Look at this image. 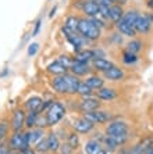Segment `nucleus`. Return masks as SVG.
Wrapping results in <instances>:
<instances>
[{
    "instance_id": "nucleus-42",
    "label": "nucleus",
    "mask_w": 153,
    "mask_h": 154,
    "mask_svg": "<svg viewBox=\"0 0 153 154\" xmlns=\"http://www.w3.org/2000/svg\"><path fill=\"white\" fill-rule=\"evenodd\" d=\"M54 11H56V8H53V10L50 11V17H53V15H54Z\"/></svg>"
},
{
    "instance_id": "nucleus-36",
    "label": "nucleus",
    "mask_w": 153,
    "mask_h": 154,
    "mask_svg": "<svg viewBox=\"0 0 153 154\" xmlns=\"http://www.w3.org/2000/svg\"><path fill=\"white\" fill-rule=\"evenodd\" d=\"M8 131H10V125H8L7 121H2L0 122V143L6 139Z\"/></svg>"
},
{
    "instance_id": "nucleus-3",
    "label": "nucleus",
    "mask_w": 153,
    "mask_h": 154,
    "mask_svg": "<svg viewBox=\"0 0 153 154\" xmlns=\"http://www.w3.org/2000/svg\"><path fill=\"white\" fill-rule=\"evenodd\" d=\"M65 115V107L60 101H53L45 111V118H46L47 126H54L56 124L61 121Z\"/></svg>"
},
{
    "instance_id": "nucleus-11",
    "label": "nucleus",
    "mask_w": 153,
    "mask_h": 154,
    "mask_svg": "<svg viewBox=\"0 0 153 154\" xmlns=\"http://www.w3.org/2000/svg\"><path fill=\"white\" fill-rule=\"evenodd\" d=\"M53 90H56L57 93L61 94H68V85H67V78H65V74L63 75H56L52 82H50Z\"/></svg>"
},
{
    "instance_id": "nucleus-44",
    "label": "nucleus",
    "mask_w": 153,
    "mask_h": 154,
    "mask_svg": "<svg viewBox=\"0 0 153 154\" xmlns=\"http://www.w3.org/2000/svg\"><path fill=\"white\" fill-rule=\"evenodd\" d=\"M15 154H24V153H22V151H17V153H15Z\"/></svg>"
},
{
    "instance_id": "nucleus-32",
    "label": "nucleus",
    "mask_w": 153,
    "mask_h": 154,
    "mask_svg": "<svg viewBox=\"0 0 153 154\" xmlns=\"http://www.w3.org/2000/svg\"><path fill=\"white\" fill-rule=\"evenodd\" d=\"M67 144L71 147L72 150L78 149V146H79V137H78V135H77V132H70L67 135Z\"/></svg>"
},
{
    "instance_id": "nucleus-37",
    "label": "nucleus",
    "mask_w": 153,
    "mask_h": 154,
    "mask_svg": "<svg viewBox=\"0 0 153 154\" xmlns=\"http://www.w3.org/2000/svg\"><path fill=\"white\" fill-rule=\"evenodd\" d=\"M38 49H39V45H38V43H32V45L28 47V56L29 57L35 56V54L38 53Z\"/></svg>"
},
{
    "instance_id": "nucleus-8",
    "label": "nucleus",
    "mask_w": 153,
    "mask_h": 154,
    "mask_svg": "<svg viewBox=\"0 0 153 154\" xmlns=\"http://www.w3.org/2000/svg\"><path fill=\"white\" fill-rule=\"evenodd\" d=\"M100 99L99 97H92V96H85L79 101V110L82 112H89L93 110H97L100 107Z\"/></svg>"
},
{
    "instance_id": "nucleus-2",
    "label": "nucleus",
    "mask_w": 153,
    "mask_h": 154,
    "mask_svg": "<svg viewBox=\"0 0 153 154\" xmlns=\"http://www.w3.org/2000/svg\"><path fill=\"white\" fill-rule=\"evenodd\" d=\"M78 32L86 40H97L100 38V28L92 18H81L78 24Z\"/></svg>"
},
{
    "instance_id": "nucleus-28",
    "label": "nucleus",
    "mask_w": 153,
    "mask_h": 154,
    "mask_svg": "<svg viewBox=\"0 0 153 154\" xmlns=\"http://www.w3.org/2000/svg\"><path fill=\"white\" fill-rule=\"evenodd\" d=\"M75 60L82 61V63H89L91 60H93V51L92 50H86V49H82V50L77 51V57Z\"/></svg>"
},
{
    "instance_id": "nucleus-25",
    "label": "nucleus",
    "mask_w": 153,
    "mask_h": 154,
    "mask_svg": "<svg viewBox=\"0 0 153 154\" xmlns=\"http://www.w3.org/2000/svg\"><path fill=\"white\" fill-rule=\"evenodd\" d=\"M116 26H117L118 32L123 33V35L125 36H129V38H134V36L136 35V31L134 28H131V26L128 25V24H125L123 20H120V21L116 22Z\"/></svg>"
},
{
    "instance_id": "nucleus-34",
    "label": "nucleus",
    "mask_w": 153,
    "mask_h": 154,
    "mask_svg": "<svg viewBox=\"0 0 153 154\" xmlns=\"http://www.w3.org/2000/svg\"><path fill=\"white\" fill-rule=\"evenodd\" d=\"M123 61H124L125 64H135L136 61H138V56L134 53H129V51L125 50L124 54H123Z\"/></svg>"
},
{
    "instance_id": "nucleus-24",
    "label": "nucleus",
    "mask_w": 153,
    "mask_h": 154,
    "mask_svg": "<svg viewBox=\"0 0 153 154\" xmlns=\"http://www.w3.org/2000/svg\"><path fill=\"white\" fill-rule=\"evenodd\" d=\"M92 65H93V68L95 69L104 72V71H107V69H110L114 64L111 63V61L106 60V58H93Z\"/></svg>"
},
{
    "instance_id": "nucleus-1",
    "label": "nucleus",
    "mask_w": 153,
    "mask_h": 154,
    "mask_svg": "<svg viewBox=\"0 0 153 154\" xmlns=\"http://www.w3.org/2000/svg\"><path fill=\"white\" fill-rule=\"evenodd\" d=\"M106 135L117 140V143L124 144L129 137L128 124L124 121H111L106 128Z\"/></svg>"
},
{
    "instance_id": "nucleus-6",
    "label": "nucleus",
    "mask_w": 153,
    "mask_h": 154,
    "mask_svg": "<svg viewBox=\"0 0 153 154\" xmlns=\"http://www.w3.org/2000/svg\"><path fill=\"white\" fill-rule=\"evenodd\" d=\"M84 117L92 121L93 124H106V122L111 121L113 119V115L110 114L109 111H104V110H93V111H89V112H85Z\"/></svg>"
},
{
    "instance_id": "nucleus-23",
    "label": "nucleus",
    "mask_w": 153,
    "mask_h": 154,
    "mask_svg": "<svg viewBox=\"0 0 153 154\" xmlns=\"http://www.w3.org/2000/svg\"><path fill=\"white\" fill-rule=\"evenodd\" d=\"M47 144H49V151L50 153H56V151L60 150V139H59V136H57L54 132H50L49 135H47Z\"/></svg>"
},
{
    "instance_id": "nucleus-20",
    "label": "nucleus",
    "mask_w": 153,
    "mask_h": 154,
    "mask_svg": "<svg viewBox=\"0 0 153 154\" xmlns=\"http://www.w3.org/2000/svg\"><path fill=\"white\" fill-rule=\"evenodd\" d=\"M116 92L114 89L111 88H100V89L96 90V97H99L100 100H106V101H110L116 99Z\"/></svg>"
},
{
    "instance_id": "nucleus-39",
    "label": "nucleus",
    "mask_w": 153,
    "mask_h": 154,
    "mask_svg": "<svg viewBox=\"0 0 153 154\" xmlns=\"http://www.w3.org/2000/svg\"><path fill=\"white\" fill-rule=\"evenodd\" d=\"M8 150H10V149H8V144L2 142V143H0V154H7Z\"/></svg>"
},
{
    "instance_id": "nucleus-19",
    "label": "nucleus",
    "mask_w": 153,
    "mask_h": 154,
    "mask_svg": "<svg viewBox=\"0 0 153 154\" xmlns=\"http://www.w3.org/2000/svg\"><path fill=\"white\" fill-rule=\"evenodd\" d=\"M42 103H43V100L40 99V97H38V96H32V97H29L28 100L25 101V104H24V107H25V110L27 111H39V108H40V106H42Z\"/></svg>"
},
{
    "instance_id": "nucleus-38",
    "label": "nucleus",
    "mask_w": 153,
    "mask_h": 154,
    "mask_svg": "<svg viewBox=\"0 0 153 154\" xmlns=\"http://www.w3.org/2000/svg\"><path fill=\"white\" fill-rule=\"evenodd\" d=\"M40 26H42V20H38V21H36V25H35V29H33V32H32V36H36L39 33Z\"/></svg>"
},
{
    "instance_id": "nucleus-33",
    "label": "nucleus",
    "mask_w": 153,
    "mask_h": 154,
    "mask_svg": "<svg viewBox=\"0 0 153 154\" xmlns=\"http://www.w3.org/2000/svg\"><path fill=\"white\" fill-rule=\"evenodd\" d=\"M35 151H38V153H46V151H49L47 137H43L42 140H39V142L35 144Z\"/></svg>"
},
{
    "instance_id": "nucleus-27",
    "label": "nucleus",
    "mask_w": 153,
    "mask_h": 154,
    "mask_svg": "<svg viewBox=\"0 0 153 154\" xmlns=\"http://www.w3.org/2000/svg\"><path fill=\"white\" fill-rule=\"evenodd\" d=\"M79 20L81 18L75 17V15H70V17L65 20V24H64V28L70 29L72 32H78V24H79Z\"/></svg>"
},
{
    "instance_id": "nucleus-12",
    "label": "nucleus",
    "mask_w": 153,
    "mask_h": 154,
    "mask_svg": "<svg viewBox=\"0 0 153 154\" xmlns=\"http://www.w3.org/2000/svg\"><path fill=\"white\" fill-rule=\"evenodd\" d=\"M25 118H27V114L22 108H17L14 112H13V118H11V129L13 131H21L22 126L25 125Z\"/></svg>"
},
{
    "instance_id": "nucleus-22",
    "label": "nucleus",
    "mask_w": 153,
    "mask_h": 154,
    "mask_svg": "<svg viewBox=\"0 0 153 154\" xmlns=\"http://www.w3.org/2000/svg\"><path fill=\"white\" fill-rule=\"evenodd\" d=\"M47 72L53 74L54 76L56 75H63V74H67V67H65L64 64H61L60 61L57 60V61H54V63H52V64L47 65Z\"/></svg>"
},
{
    "instance_id": "nucleus-14",
    "label": "nucleus",
    "mask_w": 153,
    "mask_h": 154,
    "mask_svg": "<svg viewBox=\"0 0 153 154\" xmlns=\"http://www.w3.org/2000/svg\"><path fill=\"white\" fill-rule=\"evenodd\" d=\"M84 151L85 154H102L103 153V144L96 139H91L84 144Z\"/></svg>"
},
{
    "instance_id": "nucleus-13",
    "label": "nucleus",
    "mask_w": 153,
    "mask_h": 154,
    "mask_svg": "<svg viewBox=\"0 0 153 154\" xmlns=\"http://www.w3.org/2000/svg\"><path fill=\"white\" fill-rule=\"evenodd\" d=\"M70 69H71V74H74V75H77V76H85L86 74H89V71H91L88 63H82V61H78V60L72 61Z\"/></svg>"
},
{
    "instance_id": "nucleus-21",
    "label": "nucleus",
    "mask_w": 153,
    "mask_h": 154,
    "mask_svg": "<svg viewBox=\"0 0 153 154\" xmlns=\"http://www.w3.org/2000/svg\"><path fill=\"white\" fill-rule=\"evenodd\" d=\"M138 17H139V13L136 10H128L127 13H124V15H123V21L125 22V24H128L131 28H134L135 29V24H136V21H138Z\"/></svg>"
},
{
    "instance_id": "nucleus-45",
    "label": "nucleus",
    "mask_w": 153,
    "mask_h": 154,
    "mask_svg": "<svg viewBox=\"0 0 153 154\" xmlns=\"http://www.w3.org/2000/svg\"><path fill=\"white\" fill-rule=\"evenodd\" d=\"M102 154H109V151H103V153H102Z\"/></svg>"
},
{
    "instance_id": "nucleus-46",
    "label": "nucleus",
    "mask_w": 153,
    "mask_h": 154,
    "mask_svg": "<svg viewBox=\"0 0 153 154\" xmlns=\"http://www.w3.org/2000/svg\"><path fill=\"white\" fill-rule=\"evenodd\" d=\"M61 154H71V153H61Z\"/></svg>"
},
{
    "instance_id": "nucleus-5",
    "label": "nucleus",
    "mask_w": 153,
    "mask_h": 154,
    "mask_svg": "<svg viewBox=\"0 0 153 154\" xmlns=\"http://www.w3.org/2000/svg\"><path fill=\"white\" fill-rule=\"evenodd\" d=\"M153 25V13L139 14L138 21L135 24V31L139 33H148Z\"/></svg>"
},
{
    "instance_id": "nucleus-30",
    "label": "nucleus",
    "mask_w": 153,
    "mask_h": 154,
    "mask_svg": "<svg viewBox=\"0 0 153 154\" xmlns=\"http://www.w3.org/2000/svg\"><path fill=\"white\" fill-rule=\"evenodd\" d=\"M127 51H129V53H134V54H138L139 51L142 50V42L138 39H134L131 40V42L127 43V49H125Z\"/></svg>"
},
{
    "instance_id": "nucleus-9",
    "label": "nucleus",
    "mask_w": 153,
    "mask_h": 154,
    "mask_svg": "<svg viewBox=\"0 0 153 154\" xmlns=\"http://www.w3.org/2000/svg\"><path fill=\"white\" fill-rule=\"evenodd\" d=\"M93 126H95V124L92 121H89L86 117L77 118L72 122V128H74L75 132H78V133H89L93 129Z\"/></svg>"
},
{
    "instance_id": "nucleus-40",
    "label": "nucleus",
    "mask_w": 153,
    "mask_h": 154,
    "mask_svg": "<svg viewBox=\"0 0 153 154\" xmlns=\"http://www.w3.org/2000/svg\"><path fill=\"white\" fill-rule=\"evenodd\" d=\"M145 154H153V143H152V146H150L149 149L146 150V153H145Z\"/></svg>"
},
{
    "instance_id": "nucleus-47",
    "label": "nucleus",
    "mask_w": 153,
    "mask_h": 154,
    "mask_svg": "<svg viewBox=\"0 0 153 154\" xmlns=\"http://www.w3.org/2000/svg\"><path fill=\"white\" fill-rule=\"evenodd\" d=\"M40 154H45V153H40Z\"/></svg>"
},
{
    "instance_id": "nucleus-16",
    "label": "nucleus",
    "mask_w": 153,
    "mask_h": 154,
    "mask_svg": "<svg viewBox=\"0 0 153 154\" xmlns=\"http://www.w3.org/2000/svg\"><path fill=\"white\" fill-rule=\"evenodd\" d=\"M27 133H28V139H29V144L31 146H35L39 140H42L45 137V131H43V128H39V126H35V128L29 129Z\"/></svg>"
},
{
    "instance_id": "nucleus-10",
    "label": "nucleus",
    "mask_w": 153,
    "mask_h": 154,
    "mask_svg": "<svg viewBox=\"0 0 153 154\" xmlns=\"http://www.w3.org/2000/svg\"><path fill=\"white\" fill-rule=\"evenodd\" d=\"M82 13L86 15L88 18H93L97 17L100 13V4L95 0H85L82 3Z\"/></svg>"
},
{
    "instance_id": "nucleus-29",
    "label": "nucleus",
    "mask_w": 153,
    "mask_h": 154,
    "mask_svg": "<svg viewBox=\"0 0 153 154\" xmlns=\"http://www.w3.org/2000/svg\"><path fill=\"white\" fill-rule=\"evenodd\" d=\"M38 115H39V112L28 111V115H27V118H25V126H27L28 129H32V128H35V126H36Z\"/></svg>"
},
{
    "instance_id": "nucleus-18",
    "label": "nucleus",
    "mask_w": 153,
    "mask_h": 154,
    "mask_svg": "<svg viewBox=\"0 0 153 154\" xmlns=\"http://www.w3.org/2000/svg\"><path fill=\"white\" fill-rule=\"evenodd\" d=\"M103 75H104V78L109 79V81H120V79L124 78V72H123L121 68L113 65L110 69H107V71L103 72Z\"/></svg>"
},
{
    "instance_id": "nucleus-17",
    "label": "nucleus",
    "mask_w": 153,
    "mask_h": 154,
    "mask_svg": "<svg viewBox=\"0 0 153 154\" xmlns=\"http://www.w3.org/2000/svg\"><path fill=\"white\" fill-rule=\"evenodd\" d=\"M124 15V10L121 7V4H111L109 7V20L113 22L120 21Z\"/></svg>"
},
{
    "instance_id": "nucleus-41",
    "label": "nucleus",
    "mask_w": 153,
    "mask_h": 154,
    "mask_svg": "<svg viewBox=\"0 0 153 154\" xmlns=\"http://www.w3.org/2000/svg\"><path fill=\"white\" fill-rule=\"evenodd\" d=\"M148 6H149L150 8H153V0H148Z\"/></svg>"
},
{
    "instance_id": "nucleus-7",
    "label": "nucleus",
    "mask_w": 153,
    "mask_h": 154,
    "mask_svg": "<svg viewBox=\"0 0 153 154\" xmlns=\"http://www.w3.org/2000/svg\"><path fill=\"white\" fill-rule=\"evenodd\" d=\"M63 33L65 35L68 42L71 43V46L74 47L75 51H79L84 49V45H85L84 39H85V38L79 32H72V31H70V29H67V28H63Z\"/></svg>"
},
{
    "instance_id": "nucleus-35",
    "label": "nucleus",
    "mask_w": 153,
    "mask_h": 154,
    "mask_svg": "<svg viewBox=\"0 0 153 154\" xmlns=\"http://www.w3.org/2000/svg\"><path fill=\"white\" fill-rule=\"evenodd\" d=\"M92 92L93 90L89 88L88 85H86L85 82H79V86H78V90H77V93L78 94H81V96H91L92 94Z\"/></svg>"
},
{
    "instance_id": "nucleus-15",
    "label": "nucleus",
    "mask_w": 153,
    "mask_h": 154,
    "mask_svg": "<svg viewBox=\"0 0 153 154\" xmlns=\"http://www.w3.org/2000/svg\"><path fill=\"white\" fill-rule=\"evenodd\" d=\"M152 143H153L152 137H145V139L139 140L138 143L131 149V154H145L146 150L152 146Z\"/></svg>"
},
{
    "instance_id": "nucleus-26",
    "label": "nucleus",
    "mask_w": 153,
    "mask_h": 154,
    "mask_svg": "<svg viewBox=\"0 0 153 154\" xmlns=\"http://www.w3.org/2000/svg\"><path fill=\"white\" fill-rule=\"evenodd\" d=\"M85 83L92 90H97V89H100V88H103L104 81L100 78V76H97V75H92V76H89V78L86 79Z\"/></svg>"
},
{
    "instance_id": "nucleus-43",
    "label": "nucleus",
    "mask_w": 153,
    "mask_h": 154,
    "mask_svg": "<svg viewBox=\"0 0 153 154\" xmlns=\"http://www.w3.org/2000/svg\"><path fill=\"white\" fill-rule=\"evenodd\" d=\"M15 153H17V151H14V150H8L7 151V154H15Z\"/></svg>"
},
{
    "instance_id": "nucleus-31",
    "label": "nucleus",
    "mask_w": 153,
    "mask_h": 154,
    "mask_svg": "<svg viewBox=\"0 0 153 154\" xmlns=\"http://www.w3.org/2000/svg\"><path fill=\"white\" fill-rule=\"evenodd\" d=\"M103 144L106 146L107 151H116L118 149V146H120V144L117 143V140L110 136H107V135L103 137Z\"/></svg>"
},
{
    "instance_id": "nucleus-4",
    "label": "nucleus",
    "mask_w": 153,
    "mask_h": 154,
    "mask_svg": "<svg viewBox=\"0 0 153 154\" xmlns=\"http://www.w3.org/2000/svg\"><path fill=\"white\" fill-rule=\"evenodd\" d=\"M8 149L14 151H25L31 149L28 139V133L22 131H15L8 140Z\"/></svg>"
}]
</instances>
